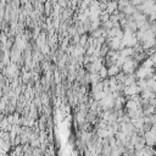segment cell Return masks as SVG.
I'll return each instance as SVG.
<instances>
[{
    "instance_id": "1",
    "label": "cell",
    "mask_w": 156,
    "mask_h": 156,
    "mask_svg": "<svg viewBox=\"0 0 156 156\" xmlns=\"http://www.w3.org/2000/svg\"><path fill=\"white\" fill-rule=\"evenodd\" d=\"M52 13V4L51 1L44 2V17H50Z\"/></svg>"
},
{
    "instance_id": "2",
    "label": "cell",
    "mask_w": 156,
    "mask_h": 156,
    "mask_svg": "<svg viewBox=\"0 0 156 156\" xmlns=\"http://www.w3.org/2000/svg\"><path fill=\"white\" fill-rule=\"evenodd\" d=\"M118 52H119V56H121V57L127 58V57H132V55H133V49H132V48H123V49L119 50Z\"/></svg>"
},
{
    "instance_id": "3",
    "label": "cell",
    "mask_w": 156,
    "mask_h": 156,
    "mask_svg": "<svg viewBox=\"0 0 156 156\" xmlns=\"http://www.w3.org/2000/svg\"><path fill=\"white\" fill-rule=\"evenodd\" d=\"M119 71H121V69H119L117 66H115V65L111 66V67H108V68H107V78H113V77H116Z\"/></svg>"
},
{
    "instance_id": "4",
    "label": "cell",
    "mask_w": 156,
    "mask_h": 156,
    "mask_svg": "<svg viewBox=\"0 0 156 156\" xmlns=\"http://www.w3.org/2000/svg\"><path fill=\"white\" fill-rule=\"evenodd\" d=\"M135 82H136V78H135V76H134V73H133V74H127V76H126V79H124L123 84H124V87H128V85L134 84Z\"/></svg>"
},
{
    "instance_id": "5",
    "label": "cell",
    "mask_w": 156,
    "mask_h": 156,
    "mask_svg": "<svg viewBox=\"0 0 156 156\" xmlns=\"http://www.w3.org/2000/svg\"><path fill=\"white\" fill-rule=\"evenodd\" d=\"M89 80H90V84H95L98 82H100V77L98 73H89Z\"/></svg>"
},
{
    "instance_id": "6",
    "label": "cell",
    "mask_w": 156,
    "mask_h": 156,
    "mask_svg": "<svg viewBox=\"0 0 156 156\" xmlns=\"http://www.w3.org/2000/svg\"><path fill=\"white\" fill-rule=\"evenodd\" d=\"M98 74H99V77H100L101 80H102V79H106V78H107V68H106L105 66H102V67L99 69Z\"/></svg>"
},
{
    "instance_id": "7",
    "label": "cell",
    "mask_w": 156,
    "mask_h": 156,
    "mask_svg": "<svg viewBox=\"0 0 156 156\" xmlns=\"http://www.w3.org/2000/svg\"><path fill=\"white\" fill-rule=\"evenodd\" d=\"M1 135H2V130L0 129V140H1Z\"/></svg>"
}]
</instances>
